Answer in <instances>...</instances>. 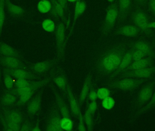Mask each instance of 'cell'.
Segmentation results:
<instances>
[{"label":"cell","mask_w":155,"mask_h":131,"mask_svg":"<svg viewBox=\"0 0 155 131\" xmlns=\"http://www.w3.org/2000/svg\"><path fill=\"white\" fill-rule=\"evenodd\" d=\"M127 50L126 46L123 44L112 47L101 58L98 66L99 69L106 73L114 72L118 67Z\"/></svg>","instance_id":"cell-1"},{"label":"cell","mask_w":155,"mask_h":131,"mask_svg":"<svg viewBox=\"0 0 155 131\" xmlns=\"http://www.w3.org/2000/svg\"><path fill=\"white\" fill-rule=\"evenodd\" d=\"M118 3L116 2L113 3L107 10L102 28L103 33L107 34L113 29L118 18Z\"/></svg>","instance_id":"cell-2"},{"label":"cell","mask_w":155,"mask_h":131,"mask_svg":"<svg viewBox=\"0 0 155 131\" xmlns=\"http://www.w3.org/2000/svg\"><path fill=\"white\" fill-rule=\"evenodd\" d=\"M149 79H140L136 78H122L121 79L115 81L112 87L115 89L122 91H130L141 86L147 82Z\"/></svg>","instance_id":"cell-3"},{"label":"cell","mask_w":155,"mask_h":131,"mask_svg":"<svg viewBox=\"0 0 155 131\" xmlns=\"http://www.w3.org/2000/svg\"><path fill=\"white\" fill-rule=\"evenodd\" d=\"M155 87V81H150L141 89L135 101V107L137 110L146 105L151 99Z\"/></svg>","instance_id":"cell-4"},{"label":"cell","mask_w":155,"mask_h":131,"mask_svg":"<svg viewBox=\"0 0 155 131\" xmlns=\"http://www.w3.org/2000/svg\"><path fill=\"white\" fill-rule=\"evenodd\" d=\"M47 82L46 80L33 82L27 87L17 88L16 92L20 96L19 104L23 105L27 102L31 98L34 93L39 88Z\"/></svg>","instance_id":"cell-5"},{"label":"cell","mask_w":155,"mask_h":131,"mask_svg":"<svg viewBox=\"0 0 155 131\" xmlns=\"http://www.w3.org/2000/svg\"><path fill=\"white\" fill-rule=\"evenodd\" d=\"M132 20L135 26L138 27L141 32L146 34L151 33L150 29L148 28V17L147 14L141 9H136L133 12Z\"/></svg>","instance_id":"cell-6"},{"label":"cell","mask_w":155,"mask_h":131,"mask_svg":"<svg viewBox=\"0 0 155 131\" xmlns=\"http://www.w3.org/2000/svg\"><path fill=\"white\" fill-rule=\"evenodd\" d=\"M155 75V66L145 68L125 71L119 75L120 78H132L140 79H150Z\"/></svg>","instance_id":"cell-7"},{"label":"cell","mask_w":155,"mask_h":131,"mask_svg":"<svg viewBox=\"0 0 155 131\" xmlns=\"http://www.w3.org/2000/svg\"><path fill=\"white\" fill-rule=\"evenodd\" d=\"M65 28L63 23L61 22L57 25L56 32V45L59 55L63 54L65 47Z\"/></svg>","instance_id":"cell-8"},{"label":"cell","mask_w":155,"mask_h":131,"mask_svg":"<svg viewBox=\"0 0 155 131\" xmlns=\"http://www.w3.org/2000/svg\"><path fill=\"white\" fill-rule=\"evenodd\" d=\"M154 57H147L141 59L139 61L132 62L123 72L130 71L145 68L153 66V65L154 62Z\"/></svg>","instance_id":"cell-9"},{"label":"cell","mask_w":155,"mask_h":131,"mask_svg":"<svg viewBox=\"0 0 155 131\" xmlns=\"http://www.w3.org/2000/svg\"><path fill=\"white\" fill-rule=\"evenodd\" d=\"M61 119L59 112L54 111L50 117L46 126V130L49 131H63L61 127Z\"/></svg>","instance_id":"cell-10"},{"label":"cell","mask_w":155,"mask_h":131,"mask_svg":"<svg viewBox=\"0 0 155 131\" xmlns=\"http://www.w3.org/2000/svg\"><path fill=\"white\" fill-rule=\"evenodd\" d=\"M132 49L127 50L124 55L118 67L114 72V76L120 75L123 73L129 65L132 63Z\"/></svg>","instance_id":"cell-11"},{"label":"cell","mask_w":155,"mask_h":131,"mask_svg":"<svg viewBox=\"0 0 155 131\" xmlns=\"http://www.w3.org/2000/svg\"><path fill=\"white\" fill-rule=\"evenodd\" d=\"M133 49L140 50L146 54L147 57H154V51L147 42L143 40L136 41L132 44Z\"/></svg>","instance_id":"cell-12"},{"label":"cell","mask_w":155,"mask_h":131,"mask_svg":"<svg viewBox=\"0 0 155 131\" xmlns=\"http://www.w3.org/2000/svg\"><path fill=\"white\" fill-rule=\"evenodd\" d=\"M141 32L140 29L136 26L127 25L119 27L116 33L127 37H134Z\"/></svg>","instance_id":"cell-13"},{"label":"cell","mask_w":155,"mask_h":131,"mask_svg":"<svg viewBox=\"0 0 155 131\" xmlns=\"http://www.w3.org/2000/svg\"><path fill=\"white\" fill-rule=\"evenodd\" d=\"M67 93H68V98H69V103L71 110L74 115L77 117H79L80 112L79 106L78 104L77 101L71 90L70 86H67Z\"/></svg>","instance_id":"cell-14"},{"label":"cell","mask_w":155,"mask_h":131,"mask_svg":"<svg viewBox=\"0 0 155 131\" xmlns=\"http://www.w3.org/2000/svg\"><path fill=\"white\" fill-rule=\"evenodd\" d=\"M132 0H119L118 2V18L123 19L127 16L131 7Z\"/></svg>","instance_id":"cell-15"},{"label":"cell","mask_w":155,"mask_h":131,"mask_svg":"<svg viewBox=\"0 0 155 131\" xmlns=\"http://www.w3.org/2000/svg\"><path fill=\"white\" fill-rule=\"evenodd\" d=\"M52 7L51 14L53 17L56 18L62 19L64 17V10L57 0H51Z\"/></svg>","instance_id":"cell-16"},{"label":"cell","mask_w":155,"mask_h":131,"mask_svg":"<svg viewBox=\"0 0 155 131\" xmlns=\"http://www.w3.org/2000/svg\"><path fill=\"white\" fill-rule=\"evenodd\" d=\"M7 72L10 76H12L16 79H29L33 78L32 75L29 72L21 68L11 69L7 71Z\"/></svg>","instance_id":"cell-17"},{"label":"cell","mask_w":155,"mask_h":131,"mask_svg":"<svg viewBox=\"0 0 155 131\" xmlns=\"http://www.w3.org/2000/svg\"><path fill=\"white\" fill-rule=\"evenodd\" d=\"M41 96H37L33 99L27 106V112L31 115H34L37 113L41 108Z\"/></svg>","instance_id":"cell-18"},{"label":"cell","mask_w":155,"mask_h":131,"mask_svg":"<svg viewBox=\"0 0 155 131\" xmlns=\"http://www.w3.org/2000/svg\"><path fill=\"white\" fill-rule=\"evenodd\" d=\"M2 62L11 69L21 68L22 66L20 61L14 57L5 56L2 58Z\"/></svg>","instance_id":"cell-19"},{"label":"cell","mask_w":155,"mask_h":131,"mask_svg":"<svg viewBox=\"0 0 155 131\" xmlns=\"http://www.w3.org/2000/svg\"><path fill=\"white\" fill-rule=\"evenodd\" d=\"M155 108V91L154 92L151 99L149 101V102L145 105L143 107H142L141 109H138L136 113L134 116L135 119H136L137 118H139L141 115H143L144 113L153 109Z\"/></svg>","instance_id":"cell-20"},{"label":"cell","mask_w":155,"mask_h":131,"mask_svg":"<svg viewBox=\"0 0 155 131\" xmlns=\"http://www.w3.org/2000/svg\"><path fill=\"white\" fill-rule=\"evenodd\" d=\"M5 119L12 122L20 124L22 122L23 120L21 114L20 112L15 111H11L6 112L5 114Z\"/></svg>","instance_id":"cell-21"},{"label":"cell","mask_w":155,"mask_h":131,"mask_svg":"<svg viewBox=\"0 0 155 131\" xmlns=\"http://www.w3.org/2000/svg\"><path fill=\"white\" fill-rule=\"evenodd\" d=\"M86 7V4L84 0H77L74 9L73 25L77 21L78 18L83 14Z\"/></svg>","instance_id":"cell-22"},{"label":"cell","mask_w":155,"mask_h":131,"mask_svg":"<svg viewBox=\"0 0 155 131\" xmlns=\"http://www.w3.org/2000/svg\"><path fill=\"white\" fill-rule=\"evenodd\" d=\"M90 87V78L89 76L86 78L84 82L83 88L80 92L79 97V105L81 106L82 103L84 102L88 95V91Z\"/></svg>","instance_id":"cell-23"},{"label":"cell","mask_w":155,"mask_h":131,"mask_svg":"<svg viewBox=\"0 0 155 131\" xmlns=\"http://www.w3.org/2000/svg\"><path fill=\"white\" fill-rule=\"evenodd\" d=\"M0 53L5 56L16 57L18 56V53L13 47L5 43L0 44Z\"/></svg>","instance_id":"cell-24"},{"label":"cell","mask_w":155,"mask_h":131,"mask_svg":"<svg viewBox=\"0 0 155 131\" xmlns=\"http://www.w3.org/2000/svg\"><path fill=\"white\" fill-rule=\"evenodd\" d=\"M51 66V62L50 61H44L35 64L33 67V69L35 72L42 73L50 69Z\"/></svg>","instance_id":"cell-25"},{"label":"cell","mask_w":155,"mask_h":131,"mask_svg":"<svg viewBox=\"0 0 155 131\" xmlns=\"http://www.w3.org/2000/svg\"><path fill=\"white\" fill-rule=\"evenodd\" d=\"M5 4H6L9 12L14 15L19 16L22 15L24 11L22 7L18 5L13 4L10 0H5Z\"/></svg>","instance_id":"cell-26"},{"label":"cell","mask_w":155,"mask_h":131,"mask_svg":"<svg viewBox=\"0 0 155 131\" xmlns=\"http://www.w3.org/2000/svg\"><path fill=\"white\" fill-rule=\"evenodd\" d=\"M52 4L49 0H41L37 5V9L42 13H47L51 11Z\"/></svg>","instance_id":"cell-27"},{"label":"cell","mask_w":155,"mask_h":131,"mask_svg":"<svg viewBox=\"0 0 155 131\" xmlns=\"http://www.w3.org/2000/svg\"><path fill=\"white\" fill-rule=\"evenodd\" d=\"M56 100H57V105L62 117L70 118L69 109L63 100L59 96H57L56 97Z\"/></svg>","instance_id":"cell-28"},{"label":"cell","mask_w":155,"mask_h":131,"mask_svg":"<svg viewBox=\"0 0 155 131\" xmlns=\"http://www.w3.org/2000/svg\"><path fill=\"white\" fill-rule=\"evenodd\" d=\"M3 126L5 130L9 131H20L21 127V124L12 122L6 119L3 122Z\"/></svg>","instance_id":"cell-29"},{"label":"cell","mask_w":155,"mask_h":131,"mask_svg":"<svg viewBox=\"0 0 155 131\" xmlns=\"http://www.w3.org/2000/svg\"><path fill=\"white\" fill-rule=\"evenodd\" d=\"M42 26L45 31L48 33H52L55 29V25L51 19H45L43 22Z\"/></svg>","instance_id":"cell-30"},{"label":"cell","mask_w":155,"mask_h":131,"mask_svg":"<svg viewBox=\"0 0 155 131\" xmlns=\"http://www.w3.org/2000/svg\"><path fill=\"white\" fill-rule=\"evenodd\" d=\"M61 127L63 130L70 131L73 129V122L70 118L63 117L61 119Z\"/></svg>","instance_id":"cell-31"},{"label":"cell","mask_w":155,"mask_h":131,"mask_svg":"<svg viewBox=\"0 0 155 131\" xmlns=\"http://www.w3.org/2000/svg\"><path fill=\"white\" fill-rule=\"evenodd\" d=\"M54 82L57 86L63 90H65L67 88V81L64 75L57 76L54 79Z\"/></svg>","instance_id":"cell-32"},{"label":"cell","mask_w":155,"mask_h":131,"mask_svg":"<svg viewBox=\"0 0 155 131\" xmlns=\"http://www.w3.org/2000/svg\"><path fill=\"white\" fill-rule=\"evenodd\" d=\"M132 49L133 50L132 62L139 61V60L147 57L146 54L143 52H142L140 50H137V49H134L133 48Z\"/></svg>","instance_id":"cell-33"},{"label":"cell","mask_w":155,"mask_h":131,"mask_svg":"<svg viewBox=\"0 0 155 131\" xmlns=\"http://www.w3.org/2000/svg\"><path fill=\"white\" fill-rule=\"evenodd\" d=\"M102 106L107 110H110L114 108L115 105V101L113 98L108 97L103 100Z\"/></svg>","instance_id":"cell-34"},{"label":"cell","mask_w":155,"mask_h":131,"mask_svg":"<svg viewBox=\"0 0 155 131\" xmlns=\"http://www.w3.org/2000/svg\"><path fill=\"white\" fill-rule=\"evenodd\" d=\"M5 0H0V33L2 32L5 19Z\"/></svg>","instance_id":"cell-35"},{"label":"cell","mask_w":155,"mask_h":131,"mask_svg":"<svg viewBox=\"0 0 155 131\" xmlns=\"http://www.w3.org/2000/svg\"><path fill=\"white\" fill-rule=\"evenodd\" d=\"M16 101V98L14 94L8 93L5 94L3 98V102L6 105L11 106Z\"/></svg>","instance_id":"cell-36"},{"label":"cell","mask_w":155,"mask_h":131,"mask_svg":"<svg viewBox=\"0 0 155 131\" xmlns=\"http://www.w3.org/2000/svg\"><path fill=\"white\" fill-rule=\"evenodd\" d=\"M92 115V114H90L87 111H86L84 115V119L87 126V130L88 131H91L93 129V122Z\"/></svg>","instance_id":"cell-37"},{"label":"cell","mask_w":155,"mask_h":131,"mask_svg":"<svg viewBox=\"0 0 155 131\" xmlns=\"http://www.w3.org/2000/svg\"><path fill=\"white\" fill-rule=\"evenodd\" d=\"M97 98L103 100L109 97L110 95V91L107 88H102L97 90Z\"/></svg>","instance_id":"cell-38"},{"label":"cell","mask_w":155,"mask_h":131,"mask_svg":"<svg viewBox=\"0 0 155 131\" xmlns=\"http://www.w3.org/2000/svg\"><path fill=\"white\" fill-rule=\"evenodd\" d=\"M31 82L28 81L27 80V79H17L15 84H16L17 88H22L27 87L28 85L31 84Z\"/></svg>","instance_id":"cell-39"},{"label":"cell","mask_w":155,"mask_h":131,"mask_svg":"<svg viewBox=\"0 0 155 131\" xmlns=\"http://www.w3.org/2000/svg\"><path fill=\"white\" fill-rule=\"evenodd\" d=\"M12 77L10 75H7L5 76L4 78V83L6 88L8 89H11L13 86V82Z\"/></svg>","instance_id":"cell-40"},{"label":"cell","mask_w":155,"mask_h":131,"mask_svg":"<svg viewBox=\"0 0 155 131\" xmlns=\"http://www.w3.org/2000/svg\"><path fill=\"white\" fill-rule=\"evenodd\" d=\"M97 109V103L96 102L92 101L89 103L87 111L90 114L93 115L96 111Z\"/></svg>","instance_id":"cell-41"},{"label":"cell","mask_w":155,"mask_h":131,"mask_svg":"<svg viewBox=\"0 0 155 131\" xmlns=\"http://www.w3.org/2000/svg\"><path fill=\"white\" fill-rule=\"evenodd\" d=\"M148 8L151 13L155 16V0H149Z\"/></svg>","instance_id":"cell-42"},{"label":"cell","mask_w":155,"mask_h":131,"mask_svg":"<svg viewBox=\"0 0 155 131\" xmlns=\"http://www.w3.org/2000/svg\"><path fill=\"white\" fill-rule=\"evenodd\" d=\"M79 119V122L78 124V130L80 131H84L86 130L85 128L84 124V121H83V118H82V115L80 113V116L78 117Z\"/></svg>","instance_id":"cell-43"},{"label":"cell","mask_w":155,"mask_h":131,"mask_svg":"<svg viewBox=\"0 0 155 131\" xmlns=\"http://www.w3.org/2000/svg\"><path fill=\"white\" fill-rule=\"evenodd\" d=\"M32 129V127L31 123H29V122H26V123L24 124L23 125L21 126L20 131H31Z\"/></svg>","instance_id":"cell-44"},{"label":"cell","mask_w":155,"mask_h":131,"mask_svg":"<svg viewBox=\"0 0 155 131\" xmlns=\"http://www.w3.org/2000/svg\"><path fill=\"white\" fill-rule=\"evenodd\" d=\"M89 98L92 101H96L97 99V94L95 91H91L90 93H89Z\"/></svg>","instance_id":"cell-45"},{"label":"cell","mask_w":155,"mask_h":131,"mask_svg":"<svg viewBox=\"0 0 155 131\" xmlns=\"http://www.w3.org/2000/svg\"><path fill=\"white\" fill-rule=\"evenodd\" d=\"M57 1L62 6L64 11H65L67 8V2H68L67 0H57Z\"/></svg>","instance_id":"cell-46"},{"label":"cell","mask_w":155,"mask_h":131,"mask_svg":"<svg viewBox=\"0 0 155 131\" xmlns=\"http://www.w3.org/2000/svg\"><path fill=\"white\" fill-rule=\"evenodd\" d=\"M135 1L139 5H143L145 3L147 0H135Z\"/></svg>","instance_id":"cell-47"},{"label":"cell","mask_w":155,"mask_h":131,"mask_svg":"<svg viewBox=\"0 0 155 131\" xmlns=\"http://www.w3.org/2000/svg\"><path fill=\"white\" fill-rule=\"evenodd\" d=\"M148 26L149 29L155 28V22H149V24H148Z\"/></svg>","instance_id":"cell-48"},{"label":"cell","mask_w":155,"mask_h":131,"mask_svg":"<svg viewBox=\"0 0 155 131\" xmlns=\"http://www.w3.org/2000/svg\"><path fill=\"white\" fill-rule=\"evenodd\" d=\"M31 131H41V129H40L39 126H37H37H35V127H34V128H32V129Z\"/></svg>","instance_id":"cell-49"},{"label":"cell","mask_w":155,"mask_h":131,"mask_svg":"<svg viewBox=\"0 0 155 131\" xmlns=\"http://www.w3.org/2000/svg\"><path fill=\"white\" fill-rule=\"evenodd\" d=\"M67 1L71 2H77V0H67Z\"/></svg>","instance_id":"cell-50"},{"label":"cell","mask_w":155,"mask_h":131,"mask_svg":"<svg viewBox=\"0 0 155 131\" xmlns=\"http://www.w3.org/2000/svg\"><path fill=\"white\" fill-rule=\"evenodd\" d=\"M107 1H108V2H109L113 3L114 2L115 0H107Z\"/></svg>","instance_id":"cell-51"},{"label":"cell","mask_w":155,"mask_h":131,"mask_svg":"<svg viewBox=\"0 0 155 131\" xmlns=\"http://www.w3.org/2000/svg\"><path fill=\"white\" fill-rule=\"evenodd\" d=\"M1 71H0V81H1Z\"/></svg>","instance_id":"cell-52"}]
</instances>
